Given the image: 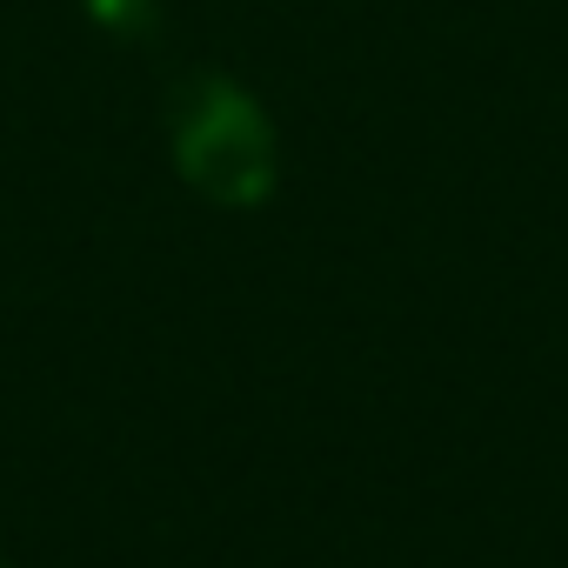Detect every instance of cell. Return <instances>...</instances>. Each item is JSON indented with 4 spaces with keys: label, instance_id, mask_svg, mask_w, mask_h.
Wrapping results in <instances>:
<instances>
[{
    "label": "cell",
    "instance_id": "obj_1",
    "mask_svg": "<svg viewBox=\"0 0 568 568\" xmlns=\"http://www.w3.org/2000/svg\"><path fill=\"white\" fill-rule=\"evenodd\" d=\"M181 161L221 201H254L267 187V134H261L254 108L234 101V94H207L201 101L194 128L181 134Z\"/></svg>",
    "mask_w": 568,
    "mask_h": 568
}]
</instances>
